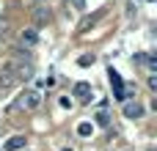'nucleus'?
Returning a JSON list of instances; mask_svg holds the SVG:
<instances>
[{"instance_id":"nucleus-3","label":"nucleus","mask_w":157,"mask_h":151,"mask_svg":"<svg viewBox=\"0 0 157 151\" xmlns=\"http://www.w3.org/2000/svg\"><path fill=\"white\" fill-rule=\"evenodd\" d=\"M108 77H110V85H113V91H116V99L119 102H127V91H124V83H121V77H119V72L110 66L108 69Z\"/></svg>"},{"instance_id":"nucleus-13","label":"nucleus","mask_w":157,"mask_h":151,"mask_svg":"<svg viewBox=\"0 0 157 151\" xmlns=\"http://www.w3.org/2000/svg\"><path fill=\"white\" fill-rule=\"evenodd\" d=\"M0 41H8V22L0 19Z\"/></svg>"},{"instance_id":"nucleus-2","label":"nucleus","mask_w":157,"mask_h":151,"mask_svg":"<svg viewBox=\"0 0 157 151\" xmlns=\"http://www.w3.org/2000/svg\"><path fill=\"white\" fill-rule=\"evenodd\" d=\"M30 17H33V25H36V28H44V25L52 19V14H50V6H44V3H41V6H36V8L30 11Z\"/></svg>"},{"instance_id":"nucleus-6","label":"nucleus","mask_w":157,"mask_h":151,"mask_svg":"<svg viewBox=\"0 0 157 151\" xmlns=\"http://www.w3.org/2000/svg\"><path fill=\"white\" fill-rule=\"evenodd\" d=\"M17 80H14V72H11V63H6L3 69H0V91H8L11 85H14Z\"/></svg>"},{"instance_id":"nucleus-8","label":"nucleus","mask_w":157,"mask_h":151,"mask_svg":"<svg viewBox=\"0 0 157 151\" xmlns=\"http://www.w3.org/2000/svg\"><path fill=\"white\" fill-rule=\"evenodd\" d=\"M25 143H28V140H25L22 135H14V138H8V140L3 143V151H22Z\"/></svg>"},{"instance_id":"nucleus-19","label":"nucleus","mask_w":157,"mask_h":151,"mask_svg":"<svg viewBox=\"0 0 157 151\" xmlns=\"http://www.w3.org/2000/svg\"><path fill=\"white\" fill-rule=\"evenodd\" d=\"M41 3H44V0H36V6H41Z\"/></svg>"},{"instance_id":"nucleus-17","label":"nucleus","mask_w":157,"mask_h":151,"mask_svg":"<svg viewBox=\"0 0 157 151\" xmlns=\"http://www.w3.org/2000/svg\"><path fill=\"white\" fill-rule=\"evenodd\" d=\"M6 17V0H0V19Z\"/></svg>"},{"instance_id":"nucleus-7","label":"nucleus","mask_w":157,"mask_h":151,"mask_svg":"<svg viewBox=\"0 0 157 151\" xmlns=\"http://www.w3.org/2000/svg\"><path fill=\"white\" fill-rule=\"evenodd\" d=\"M72 96H75V99H80V102H88V99H91V85H88V83H75Z\"/></svg>"},{"instance_id":"nucleus-18","label":"nucleus","mask_w":157,"mask_h":151,"mask_svg":"<svg viewBox=\"0 0 157 151\" xmlns=\"http://www.w3.org/2000/svg\"><path fill=\"white\" fill-rule=\"evenodd\" d=\"M146 151H157V146H149V149H146Z\"/></svg>"},{"instance_id":"nucleus-15","label":"nucleus","mask_w":157,"mask_h":151,"mask_svg":"<svg viewBox=\"0 0 157 151\" xmlns=\"http://www.w3.org/2000/svg\"><path fill=\"white\" fill-rule=\"evenodd\" d=\"M97 124H99V127H108V124H110L108 113H97Z\"/></svg>"},{"instance_id":"nucleus-9","label":"nucleus","mask_w":157,"mask_h":151,"mask_svg":"<svg viewBox=\"0 0 157 151\" xmlns=\"http://www.w3.org/2000/svg\"><path fill=\"white\" fill-rule=\"evenodd\" d=\"M144 116V107L138 105V102H124V118H141Z\"/></svg>"},{"instance_id":"nucleus-12","label":"nucleus","mask_w":157,"mask_h":151,"mask_svg":"<svg viewBox=\"0 0 157 151\" xmlns=\"http://www.w3.org/2000/svg\"><path fill=\"white\" fill-rule=\"evenodd\" d=\"M91 129H94V127H91L88 121H83V124H77V135H80V138H88V135H91Z\"/></svg>"},{"instance_id":"nucleus-14","label":"nucleus","mask_w":157,"mask_h":151,"mask_svg":"<svg viewBox=\"0 0 157 151\" xmlns=\"http://www.w3.org/2000/svg\"><path fill=\"white\" fill-rule=\"evenodd\" d=\"M94 61H97L94 55H83V58H77V66H91Z\"/></svg>"},{"instance_id":"nucleus-16","label":"nucleus","mask_w":157,"mask_h":151,"mask_svg":"<svg viewBox=\"0 0 157 151\" xmlns=\"http://www.w3.org/2000/svg\"><path fill=\"white\" fill-rule=\"evenodd\" d=\"M69 3H72L75 11H83V8H86V0H69Z\"/></svg>"},{"instance_id":"nucleus-20","label":"nucleus","mask_w":157,"mask_h":151,"mask_svg":"<svg viewBox=\"0 0 157 151\" xmlns=\"http://www.w3.org/2000/svg\"><path fill=\"white\" fill-rule=\"evenodd\" d=\"M61 151H72V149H61Z\"/></svg>"},{"instance_id":"nucleus-11","label":"nucleus","mask_w":157,"mask_h":151,"mask_svg":"<svg viewBox=\"0 0 157 151\" xmlns=\"http://www.w3.org/2000/svg\"><path fill=\"white\" fill-rule=\"evenodd\" d=\"M14 55H17L19 61H25V63H33V61H30V50H25V47H14Z\"/></svg>"},{"instance_id":"nucleus-10","label":"nucleus","mask_w":157,"mask_h":151,"mask_svg":"<svg viewBox=\"0 0 157 151\" xmlns=\"http://www.w3.org/2000/svg\"><path fill=\"white\" fill-rule=\"evenodd\" d=\"M102 14H105V11H97V14H91V17H86V19H83V22H80V28H77V30H80V33H83V30H86V28H88V25H94V22H97V19H99V17H102Z\"/></svg>"},{"instance_id":"nucleus-5","label":"nucleus","mask_w":157,"mask_h":151,"mask_svg":"<svg viewBox=\"0 0 157 151\" xmlns=\"http://www.w3.org/2000/svg\"><path fill=\"white\" fill-rule=\"evenodd\" d=\"M22 96V107L25 110H36L39 105H41V94L39 91H25V94H19Z\"/></svg>"},{"instance_id":"nucleus-4","label":"nucleus","mask_w":157,"mask_h":151,"mask_svg":"<svg viewBox=\"0 0 157 151\" xmlns=\"http://www.w3.org/2000/svg\"><path fill=\"white\" fill-rule=\"evenodd\" d=\"M19 41H22V47H25V50L36 47V44H39V30H36V28H25V30L19 33Z\"/></svg>"},{"instance_id":"nucleus-1","label":"nucleus","mask_w":157,"mask_h":151,"mask_svg":"<svg viewBox=\"0 0 157 151\" xmlns=\"http://www.w3.org/2000/svg\"><path fill=\"white\" fill-rule=\"evenodd\" d=\"M11 72H14V80H22V83H30L33 80V63H11Z\"/></svg>"}]
</instances>
